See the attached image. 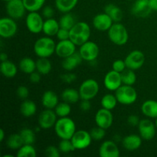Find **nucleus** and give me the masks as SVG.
Listing matches in <instances>:
<instances>
[{"label":"nucleus","instance_id":"7c9ffc66","mask_svg":"<svg viewBox=\"0 0 157 157\" xmlns=\"http://www.w3.org/2000/svg\"><path fill=\"white\" fill-rule=\"evenodd\" d=\"M78 0H55V6L59 12L67 13L73 10L77 6Z\"/></svg>","mask_w":157,"mask_h":157},{"label":"nucleus","instance_id":"79ce46f5","mask_svg":"<svg viewBox=\"0 0 157 157\" xmlns=\"http://www.w3.org/2000/svg\"><path fill=\"white\" fill-rule=\"evenodd\" d=\"M105 130H106L105 129L98 127V126H97V127H93V128L90 130V136H91L93 140H95V141L102 140L106 135Z\"/></svg>","mask_w":157,"mask_h":157},{"label":"nucleus","instance_id":"9d476101","mask_svg":"<svg viewBox=\"0 0 157 157\" xmlns=\"http://www.w3.org/2000/svg\"><path fill=\"white\" fill-rule=\"evenodd\" d=\"M6 12L10 18L13 19H20L25 13L26 8L23 0H10L6 2Z\"/></svg>","mask_w":157,"mask_h":157},{"label":"nucleus","instance_id":"4468645a","mask_svg":"<svg viewBox=\"0 0 157 157\" xmlns=\"http://www.w3.org/2000/svg\"><path fill=\"white\" fill-rule=\"evenodd\" d=\"M57 114L52 109H46L38 116V126L43 130H48L55 127L57 122Z\"/></svg>","mask_w":157,"mask_h":157},{"label":"nucleus","instance_id":"b1692460","mask_svg":"<svg viewBox=\"0 0 157 157\" xmlns=\"http://www.w3.org/2000/svg\"><path fill=\"white\" fill-rule=\"evenodd\" d=\"M59 29V21H57V20L55 19L54 18H47V19L44 21L42 32L46 35V36H55V35H57V33H58Z\"/></svg>","mask_w":157,"mask_h":157},{"label":"nucleus","instance_id":"f03ea898","mask_svg":"<svg viewBox=\"0 0 157 157\" xmlns=\"http://www.w3.org/2000/svg\"><path fill=\"white\" fill-rule=\"evenodd\" d=\"M56 44L51 37L44 36L38 38L34 44V52L38 58H49L55 53Z\"/></svg>","mask_w":157,"mask_h":157},{"label":"nucleus","instance_id":"0eeeda50","mask_svg":"<svg viewBox=\"0 0 157 157\" xmlns=\"http://www.w3.org/2000/svg\"><path fill=\"white\" fill-rule=\"evenodd\" d=\"M79 53L84 61L92 62L95 61L99 55V47L94 41H87L80 46Z\"/></svg>","mask_w":157,"mask_h":157},{"label":"nucleus","instance_id":"13d9d810","mask_svg":"<svg viewBox=\"0 0 157 157\" xmlns=\"http://www.w3.org/2000/svg\"><path fill=\"white\" fill-rule=\"evenodd\" d=\"M2 1H4V2H7L10 1V0H2Z\"/></svg>","mask_w":157,"mask_h":157},{"label":"nucleus","instance_id":"f8f14e48","mask_svg":"<svg viewBox=\"0 0 157 157\" xmlns=\"http://www.w3.org/2000/svg\"><path fill=\"white\" fill-rule=\"evenodd\" d=\"M18 25L15 19L10 17H4L0 19V36L3 38H10L16 34Z\"/></svg>","mask_w":157,"mask_h":157},{"label":"nucleus","instance_id":"6e6552de","mask_svg":"<svg viewBox=\"0 0 157 157\" xmlns=\"http://www.w3.org/2000/svg\"><path fill=\"white\" fill-rule=\"evenodd\" d=\"M44 21L42 15L38 12H29L26 16V27L31 33L38 34L42 32Z\"/></svg>","mask_w":157,"mask_h":157},{"label":"nucleus","instance_id":"bb28decb","mask_svg":"<svg viewBox=\"0 0 157 157\" xmlns=\"http://www.w3.org/2000/svg\"><path fill=\"white\" fill-rule=\"evenodd\" d=\"M0 71L2 75L7 78H12L17 75L18 67L16 64L12 61L6 60L5 61H2L0 65Z\"/></svg>","mask_w":157,"mask_h":157},{"label":"nucleus","instance_id":"4c0bfd02","mask_svg":"<svg viewBox=\"0 0 157 157\" xmlns=\"http://www.w3.org/2000/svg\"><path fill=\"white\" fill-rule=\"evenodd\" d=\"M55 113L57 116L59 117H68L69 114L71 112V107L70 104L67 102H59L58 105L55 107L54 109Z\"/></svg>","mask_w":157,"mask_h":157},{"label":"nucleus","instance_id":"c756f323","mask_svg":"<svg viewBox=\"0 0 157 157\" xmlns=\"http://www.w3.org/2000/svg\"><path fill=\"white\" fill-rule=\"evenodd\" d=\"M18 67L23 73L30 75L36 71V61L29 57H25L20 60Z\"/></svg>","mask_w":157,"mask_h":157},{"label":"nucleus","instance_id":"5701e85b","mask_svg":"<svg viewBox=\"0 0 157 157\" xmlns=\"http://www.w3.org/2000/svg\"><path fill=\"white\" fill-rule=\"evenodd\" d=\"M58 103L59 100L58 95L53 90H47L41 96V104L44 108L54 110Z\"/></svg>","mask_w":157,"mask_h":157},{"label":"nucleus","instance_id":"37998d69","mask_svg":"<svg viewBox=\"0 0 157 157\" xmlns=\"http://www.w3.org/2000/svg\"><path fill=\"white\" fill-rule=\"evenodd\" d=\"M126 69H127V66H126V63L124 60H116V61H113V64H112V70L119 72V73H122Z\"/></svg>","mask_w":157,"mask_h":157},{"label":"nucleus","instance_id":"864d4df0","mask_svg":"<svg viewBox=\"0 0 157 157\" xmlns=\"http://www.w3.org/2000/svg\"><path fill=\"white\" fill-rule=\"evenodd\" d=\"M152 10L157 12V0H149Z\"/></svg>","mask_w":157,"mask_h":157},{"label":"nucleus","instance_id":"412c9836","mask_svg":"<svg viewBox=\"0 0 157 157\" xmlns=\"http://www.w3.org/2000/svg\"><path fill=\"white\" fill-rule=\"evenodd\" d=\"M142 137L140 135L130 134L122 139V145L128 151H135L142 145Z\"/></svg>","mask_w":157,"mask_h":157},{"label":"nucleus","instance_id":"6e6d98bb","mask_svg":"<svg viewBox=\"0 0 157 157\" xmlns=\"http://www.w3.org/2000/svg\"><path fill=\"white\" fill-rule=\"evenodd\" d=\"M5 140V131L3 129L0 130V142H2Z\"/></svg>","mask_w":157,"mask_h":157},{"label":"nucleus","instance_id":"dca6fc26","mask_svg":"<svg viewBox=\"0 0 157 157\" xmlns=\"http://www.w3.org/2000/svg\"><path fill=\"white\" fill-rule=\"evenodd\" d=\"M104 84L106 88L110 91H116L123 84L121 74L111 70L106 74L104 79Z\"/></svg>","mask_w":157,"mask_h":157},{"label":"nucleus","instance_id":"603ef678","mask_svg":"<svg viewBox=\"0 0 157 157\" xmlns=\"http://www.w3.org/2000/svg\"><path fill=\"white\" fill-rule=\"evenodd\" d=\"M79 107L82 111H89L90 108H91V103H90V101H89V100H81Z\"/></svg>","mask_w":157,"mask_h":157},{"label":"nucleus","instance_id":"1a4fd4ad","mask_svg":"<svg viewBox=\"0 0 157 157\" xmlns=\"http://www.w3.org/2000/svg\"><path fill=\"white\" fill-rule=\"evenodd\" d=\"M75 150H84L90 147L92 139L90 132L84 130H76L71 139Z\"/></svg>","mask_w":157,"mask_h":157},{"label":"nucleus","instance_id":"a18cd8bd","mask_svg":"<svg viewBox=\"0 0 157 157\" xmlns=\"http://www.w3.org/2000/svg\"><path fill=\"white\" fill-rule=\"evenodd\" d=\"M16 95L21 100H26L29 96V90L25 86H19L16 90Z\"/></svg>","mask_w":157,"mask_h":157},{"label":"nucleus","instance_id":"a211bd4d","mask_svg":"<svg viewBox=\"0 0 157 157\" xmlns=\"http://www.w3.org/2000/svg\"><path fill=\"white\" fill-rule=\"evenodd\" d=\"M149 0H136L131 9L132 14L138 18H146L152 12Z\"/></svg>","mask_w":157,"mask_h":157},{"label":"nucleus","instance_id":"2eb2a0df","mask_svg":"<svg viewBox=\"0 0 157 157\" xmlns=\"http://www.w3.org/2000/svg\"><path fill=\"white\" fill-rule=\"evenodd\" d=\"M94 121L96 126L107 130L111 127L113 122V116L111 113V110L102 107L97 111L94 117Z\"/></svg>","mask_w":157,"mask_h":157},{"label":"nucleus","instance_id":"ea45409f","mask_svg":"<svg viewBox=\"0 0 157 157\" xmlns=\"http://www.w3.org/2000/svg\"><path fill=\"white\" fill-rule=\"evenodd\" d=\"M36 132L30 128H24L20 131V135L21 136L24 144H33L36 140L35 136Z\"/></svg>","mask_w":157,"mask_h":157},{"label":"nucleus","instance_id":"c03bdc74","mask_svg":"<svg viewBox=\"0 0 157 157\" xmlns=\"http://www.w3.org/2000/svg\"><path fill=\"white\" fill-rule=\"evenodd\" d=\"M44 153L48 157H59L61 156V151L58 147H55V146H48L45 149Z\"/></svg>","mask_w":157,"mask_h":157},{"label":"nucleus","instance_id":"de8ad7c7","mask_svg":"<svg viewBox=\"0 0 157 157\" xmlns=\"http://www.w3.org/2000/svg\"><path fill=\"white\" fill-rule=\"evenodd\" d=\"M56 36H57V38H58L59 41L69 39V38H70V30H67V29L60 28L58 33H57Z\"/></svg>","mask_w":157,"mask_h":157},{"label":"nucleus","instance_id":"a878e982","mask_svg":"<svg viewBox=\"0 0 157 157\" xmlns=\"http://www.w3.org/2000/svg\"><path fill=\"white\" fill-rule=\"evenodd\" d=\"M104 12L111 18L113 22H121L124 18V13L120 7L113 3L107 4L104 8Z\"/></svg>","mask_w":157,"mask_h":157},{"label":"nucleus","instance_id":"f3484780","mask_svg":"<svg viewBox=\"0 0 157 157\" xmlns=\"http://www.w3.org/2000/svg\"><path fill=\"white\" fill-rule=\"evenodd\" d=\"M76 52V44H74L70 39L59 41L56 44L55 54L61 58H65Z\"/></svg>","mask_w":157,"mask_h":157},{"label":"nucleus","instance_id":"473e14b6","mask_svg":"<svg viewBox=\"0 0 157 157\" xmlns=\"http://www.w3.org/2000/svg\"><path fill=\"white\" fill-rule=\"evenodd\" d=\"M24 144L20 133H12L6 140V145L10 150H18Z\"/></svg>","mask_w":157,"mask_h":157},{"label":"nucleus","instance_id":"20e7f679","mask_svg":"<svg viewBox=\"0 0 157 157\" xmlns=\"http://www.w3.org/2000/svg\"><path fill=\"white\" fill-rule=\"evenodd\" d=\"M110 41L116 45H124L129 39V34L125 26L121 22H114L107 31Z\"/></svg>","mask_w":157,"mask_h":157},{"label":"nucleus","instance_id":"9b49d317","mask_svg":"<svg viewBox=\"0 0 157 157\" xmlns=\"http://www.w3.org/2000/svg\"><path fill=\"white\" fill-rule=\"evenodd\" d=\"M127 68L136 71L141 68L145 62V55L141 51L133 50L130 52L124 59Z\"/></svg>","mask_w":157,"mask_h":157},{"label":"nucleus","instance_id":"ddd939ff","mask_svg":"<svg viewBox=\"0 0 157 157\" xmlns=\"http://www.w3.org/2000/svg\"><path fill=\"white\" fill-rule=\"evenodd\" d=\"M137 127L139 135L144 140H151L156 136V125L150 119L140 120Z\"/></svg>","mask_w":157,"mask_h":157},{"label":"nucleus","instance_id":"f704fd0d","mask_svg":"<svg viewBox=\"0 0 157 157\" xmlns=\"http://www.w3.org/2000/svg\"><path fill=\"white\" fill-rule=\"evenodd\" d=\"M37 152L32 144H23L16 153L17 157H35Z\"/></svg>","mask_w":157,"mask_h":157},{"label":"nucleus","instance_id":"7ed1b4c3","mask_svg":"<svg viewBox=\"0 0 157 157\" xmlns=\"http://www.w3.org/2000/svg\"><path fill=\"white\" fill-rule=\"evenodd\" d=\"M55 131L60 139L71 140L76 132V125L71 118L68 117H60L55 125Z\"/></svg>","mask_w":157,"mask_h":157},{"label":"nucleus","instance_id":"aec40b11","mask_svg":"<svg viewBox=\"0 0 157 157\" xmlns=\"http://www.w3.org/2000/svg\"><path fill=\"white\" fill-rule=\"evenodd\" d=\"M120 155L119 148L113 140L104 141L99 148V156L101 157H119Z\"/></svg>","mask_w":157,"mask_h":157},{"label":"nucleus","instance_id":"3c124183","mask_svg":"<svg viewBox=\"0 0 157 157\" xmlns=\"http://www.w3.org/2000/svg\"><path fill=\"white\" fill-rule=\"evenodd\" d=\"M41 75L38 71H35L29 75V81L33 84H38L41 81Z\"/></svg>","mask_w":157,"mask_h":157},{"label":"nucleus","instance_id":"39448f33","mask_svg":"<svg viewBox=\"0 0 157 157\" xmlns=\"http://www.w3.org/2000/svg\"><path fill=\"white\" fill-rule=\"evenodd\" d=\"M118 103L123 105H131L137 100V92L133 86L122 84L115 91Z\"/></svg>","mask_w":157,"mask_h":157},{"label":"nucleus","instance_id":"2f4dec72","mask_svg":"<svg viewBox=\"0 0 157 157\" xmlns=\"http://www.w3.org/2000/svg\"><path fill=\"white\" fill-rule=\"evenodd\" d=\"M52 68V62L48 58H38L36 61V71L41 75H48Z\"/></svg>","mask_w":157,"mask_h":157},{"label":"nucleus","instance_id":"f257e3e1","mask_svg":"<svg viewBox=\"0 0 157 157\" xmlns=\"http://www.w3.org/2000/svg\"><path fill=\"white\" fill-rule=\"evenodd\" d=\"M90 27L87 23L84 21H79L71 28L70 30V38L76 46H81L89 41L90 37Z\"/></svg>","mask_w":157,"mask_h":157},{"label":"nucleus","instance_id":"4d7b16f0","mask_svg":"<svg viewBox=\"0 0 157 157\" xmlns=\"http://www.w3.org/2000/svg\"><path fill=\"white\" fill-rule=\"evenodd\" d=\"M154 124H155V125H156V127L157 128V117L156 118V119H155V122H154Z\"/></svg>","mask_w":157,"mask_h":157},{"label":"nucleus","instance_id":"8fccbe9b","mask_svg":"<svg viewBox=\"0 0 157 157\" xmlns=\"http://www.w3.org/2000/svg\"><path fill=\"white\" fill-rule=\"evenodd\" d=\"M140 122V120L139 117L135 114H131L127 117V124L131 127H138Z\"/></svg>","mask_w":157,"mask_h":157},{"label":"nucleus","instance_id":"423d86ee","mask_svg":"<svg viewBox=\"0 0 157 157\" xmlns=\"http://www.w3.org/2000/svg\"><path fill=\"white\" fill-rule=\"evenodd\" d=\"M99 84L98 81L94 79H87L83 81L80 85L79 93L81 100H90L94 99L98 95L99 92Z\"/></svg>","mask_w":157,"mask_h":157},{"label":"nucleus","instance_id":"393cba45","mask_svg":"<svg viewBox=\"0 0 157 157\" xmlns=\"http://www.w3.org/2000/svg\"><path fill=\"white\" fill-rule=\"evenodd\" d=\"M141 111L144 116L156 119L157 117V101L147 100L141 105Z\"/></svg>","mask_w":157,"mask_h":157},{"label":"nucleus","instance_id":"5fc2aeb1","mask_svg":"<svg viewBox=\"0 0 157 157\" xmlns=\"http://www.w3.org/2000/svg\"><path fill=\"white\" fill-rule=\"evenodd\" d=\"M0 60H1V61H6V60H8V55L4 52H2L1 55H0Z\"/></svg>","mask_w":157,"mask_h":157},{"label":"nucleus","instance_id":"49530a36","mask_svg":"<svg viewBox=\"0 0 157 157\" xmlns=\"http://www.w3.org/2000/svg\"><path fill=\"white\" fill-rule=\"evenodd\" d=\"M77 76L75 74L72 73V72H67L65 74H63L61 75V80L63 82L66 83V84H71L72 82L76 81Z\"/></svg>","mask_w":157,"mask_h":157},{"label":"nucleus","instance_id":"4be33fe9","mask_svg":"<svg viewBox=\"0 0 157 157\" xmlns=\"http://www.w3.org/2000/svg\"><path fill=\"white\" fill-rule=\"evenodd\" d=\"M82 61L84 60L81 58L79 52H75L71 55L63 59L61 66L64 70L67 71H71L75 70L76 67H78L81 64Z\"/></svg>","mask_w":157,"mask_h":157},{"label":"nucleus","instance_id":"cd10ccee","mask_svg":"<svg viewBox=\"0 0 157 157\" xmlns=\"http://www.w3.org/2000/svg\"><path fill=\"white\" fill-rule=\"evenodd\" d=\"M61 100L64 102H67L70 104H77L81 99L79 90L75 88H66L61 92Z\"/></svg>","mask_w":157,"mask_h":157},{"label":"nucleus","instance_id":"09e8293b","mask_svg":"<svg viewBox=\"0 0 157 157\" xmlns=\"http://www.w3.org/2000/svg\"><path fill=\"white\" fill-rule=\"evenodd\" d=\"M41 15L44 18H53L54 15H55V9L50 6H44V8H42V11H41Z\"/></svg>","mask_w":157,"mask_h":157},{"label":"nucleus","instance_id":"c9c22d12","mask_svg":"<svg viewBox=\"0 0 157 157\" xmlns=\"http://www.w3.org/2000/svg\"><path fill=\"white\" fill-rule=\"evenodd\" d=\"M58 21H59L60 28L67 29V30H71V28L76 24L75 17L70 12L64 13V15L60 18Z\"/></svg>","mask_w":157,"mask_h":157},{"label":"nucleus","instance_id":"6ab92c4d","mask_svg":"<svg viewBox=\"0 0 157 157\" xmlns=\"http://www.w3.org/2000/svg\"><path fill=\"white\" fill-rule=\"evenodd\" d=\"M113 20L107 13H100L93 18V25L94 29L101 32H106L110 29L113 24Z\"/></svg>","mask_w":157,"mask_h":157},{"label":"nucleus","instance_id":"72a5a7b5","mask_svg":"<svg viewBox=\"0 0 157 157\" xmlns=\"http://www.w3.org/2000/svg\"><path fill=\"white\" fill-rule=\"evenodd\" d=\"M118 101L115 95L111 94H107L104 96L102 97L101 101V107L103 108H105L107 110H112L116 107Z\"/></svg>","mask_w":157,"mask_h":157},{"label":"nucleus","instance_id":"c85d7f7f","mask_svg":"<svg viewBox=\"0 0 157 157\" xmlns=\"http://www.w3.org/2000/svg\"><path fill=\"white\" fill-rule=\"evenodd\" d=\"M36 104L31 100H24L20 106V112L25 117H33L36 113Z\"/></svg>","mask_w":157,"mask_h":157},{"label":"nucleus","instance_id":"58836bf2","mask_svg":"<svg viewBox=\"0 0 157 157\" xmlns=\"http://www.w3.org/2000/svg\"><path fill=\"white\" fill-rule=\"evenodd\" d=\"M46 0H23L28 12H38L41 9Z\"/></svg>","mask_w":157,"mask_h":157},{"label":"nucleus","instance_id":"e433bc0d","mask_svg":"<svg viewBox=\"0 0 157 157\" xmlns=\"http://www.w3.org/2000/svg\"><path fill=\"white\" fill-rule=\"evenodd\" d=\"M121 74L123 84L133 86L136 83V75L133 70L127 68Z\"/></svg>","mask_w":157,"mask_h":157},{"label":"nucleus","instance_id":"a19ab883","mask_svg":"<svg viewBox=\"0 0 157 157\" xmlns=\"http://www.w3.org/2000/svg\"><path fill=\"white\" fill-rule=\"evenodd\" d=\"M58 149L61 153H69L75 150L71 140L66 139L61 140V141L58 144Z\"/></svg>","mask_w":157,"mask_h":157}]
</instances>
